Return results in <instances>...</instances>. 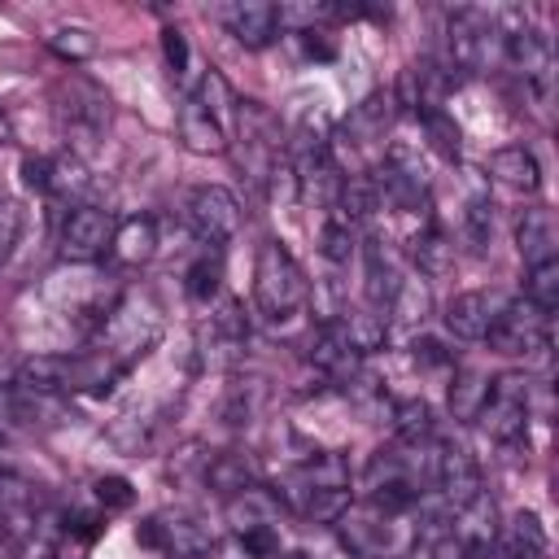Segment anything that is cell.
<instances>
[{
  "label": "cell",
  "instance_id": "6da1fadb",
  "mask_svg": "<svg viewBox=\"0 0 559 559\" xmlns=\"http://www.w3.org/2000/svg\"><path fill=\"white\" fill-rule=\"evenodd\" d=\"M310 280L301 271V262L288 253L284 240H262L258 258H253V301L271 323L293 319L306 306Z\"/></svg>",
  "mask_w": 559,
  "mask_h": 559
},
{
  "label": "cell",
  "instance_id": "7a4b0ae2",
  "mask_svg": "<svg viewBox=\"0 0 559 559\" xmlns=\"http://www.w3.org/2000/svg\"><path fill=\"white\" fill-rule=\"evenodd\" d=\"M498 48V22L489 9H476V4H459L450 9L445 17V70L454 79L463 74H480L489 66V52Z\"/></svg>",
  "mask_w": 559,
  "mask_h": 559
},
{
  "label": "cell",
  "instance_id": "3957f363",
  "mask_svg": "<svg viewBox=\"0 0 559 559\" xmlns=\"http://www.w3.org/2000/svg\"><path fill=\"white\" fill-rule=\"evenodd\" d=\"M528 397H533L528 376H524V371H502V376L489 380V397H485L476 424H480L493 441L515 445V441H524V432H528Z\"/></svg>",
  "mask_w": 559,
  "mask_h": 559
},
{
  "label": "cell",
  "instance_id": "277c9868",
  "mask_svg": "<svg viewBox=\"0 0 559 559\" xmlns=\"http://www.w3.org/2000/svg\"><path fill=\"white\" fill-rule=\"evenodd\" d=\"M183 218H188V227H192L205 245L223 249V245L236 240V231H240V201H236L223 183H197V188H188V197H183Z\"/></svg>",
  "mask_w": 559,
  "mask_h": 559
},
{
  "label": "cell",
  "instance_id": "5b68a950",
  "mask_svg": "<svg viewBox=\"0 0 559 559\" xmlns=\"http://www.w3.org/2000/svg\"><path fill=\"white\" fill-rule=\"evenodd\" d=\"M489 349L502 358H524L533 349H550V314H542L537 306H528L524 297H511L507 310L493 319V328L485 332Z\"/></svg>",
  "mask_w": 559,
  "mask_h": 559
},
{
  "label": "cell",
  "instance_id": "8992f818",
  "mask_svg": "<svg viewBox=\"0 0 559 559\" xmlns=\"http://www.w3.org/2000/svg\"><path fill=\"white\" fill-rule=\"evenodd\" d=\"M341 546L358 559H389L397 550V515L380 511L376 502H349L336 520Z\"/></svg>",
  "mask_w": 559,
  "mask_h": 559
},
{
  "label": "cell",
  "instance_id": "52a82bcc",
  "mask_svg": "<svg viewBox=\"0 0 559 559\" xmlns=\"http://www.w3.org/2000/svg\"><path fill=\"white\" fill-rule=\"evenodd\" d=\"M114 231H118L114 210H105V205H96V201H83V205H74V210L66 214V223H61V258L87 266V262H96V258L109 253Z\"/></svg>",
  "mask_w": 559,
  "mask_h": 559
},
{
  "label": "cell",
  "instance_id": "ba28073f",
  "mask_svg": "<svg viewBox=\"0 0 559 559\" xmlns=\"http://www.w3.org/2000/svg\"><path fill=\"white\" fill-rule=\"evenodd\" d=\"M432 485H437V493L445 498L450 511H459V507H467V502H476L485 493L480 463L459 441H437L432 445Z\"/></svg>",
  "mask_w": 559,
  "mask_h": 559
},
{
  "label": "cell",
  "instance_id": "9c48e42d",
  "mask_svg": "<svg viewBox=\"0 0 559 559\" xmlns=\"http://www.w3.org/2000/svg\"><path fill=\"white\" fill-rule=\"evenodd\" d=\"M61 122H66V135H74V144L100 140L109 127V96L96 83L70 74L61 83Z\"/></svg>",
  "mask_w": 559,
  "mask_h": 559
},
{
  "label": "cell",
  "instance_id": "30bf717a",
  "mask_svg": "<svg viewBox=\"0 0 559 559\" xmlns=\"http://www.w3.org/2000/svg\"><path fill=\"white\" fill-rule=\"evenodd\" d=\"M507 301H511V293H502V288H467V293L450 297V306L441 314L445 332L459 341H485V332L507 310Z\"/></svg>",
  "mask_w": 559,
  "mask_h": 559
},
{
  "label": "cell",
  "instance_id": "8fae6325",
  "mask_svg": "<svg viewBox=\"0 0 559 559\" xmlns=\"http://www.w3.org/2000/svg\"><path fill=\"white\" fill-rule=\"evenodd\" d=\"M214 17L227 26V35L245 48H266L280 35V13L266 0H231V4H214Z\"/></svg>",
  "mask_w": 559,
  "mask_h": 559
},
{
  "label": "cell",
  "instance_id": "7c38bea8",
  "mask_svg": "<svg viewBox=\"0 0 559 559\" xmlns=\"http://www.w3.org/2000/svg\"><path fill=\"white\" fill-rule=\"evenodd\" d=\"M306 362L319 367V371H323L328 380H336V384H354V380H358V367H362V358L345 345V336H341L336 323H319V328L310 332V341H306Z\"/></svg>",
  "mask_w": 559,
  "mask_h": 559
},
{
  "label": "cell",
  "instance_id": "4fadbf2b",
  "mask_svg": "<svg viewBox=\"0 0 559 559\" xmlns=\"http://www.w3.org/2000/svg\"><path fill=\"white\" fill-rule=\"evenodd\" d=\"M515 249H520L524 266L559 262V227H555V214L546 205H533L515 218Z\"/></svg>",
  "mask_w": 559,
  "mask_h": 559
},
{
  "label": "cell",
  "instance_id": "5bb4252c",
  "mask_svg": "<svg viewBox=\"0 0 559 559\" xmlns=\"http://www.w3.org/2000/svg\"><path fill=\"white\" fill-rule=\"evenodd\" d=\"M493 550H498V559H550L546 524H542L533 511H515V515L498 528Z\"/></svg>",
  "mask_w": 559,
  "mask_h": 559
},
{
  "label": "cell",
  "instance_id": "9a60e30c",
  "mask_svg": "<svg viewBox=\"0 0 559 559\" xmlns=\"http://www.w3.org/2000/svg\"><path fill=\"white\" fill-rule=\"evenodd\" d=\"M179 140H183V148H192V153H201V157H210V153H227V131L201 109V100L188 92L183 96V105H179Z\"/></svg>",
  "mask_w": 559,
  "mask_h": 559
},
{
  "label": "cell",
  "instance_id": "2e32d148",
  "mask_svg": "<svg viewBox=\"0 0 559 559\" xmlns=\"http://www.w3.org/2000/svg\"><path fill=\"white\" fill-rule=\"evenodd\" d=\"M485 179H498V183L511 188V192H537V188H542V166H537L533 148L507 144V148H498V153L489 157V175H485Z\"/></svg>",
  "mask_w": 559,
  "mask_h": 559
},
{
  "label": "cell",
  "instance_id": "e0dca14e",
  "mask_svg": "<svg viewBox=\"0 0 559 559\" xmlns=\"http://www.w3.org/2000/svg\"><path fill=\"white\" fill-rule=\"evenodd\" d=\"M109 253H114V262H122V266H144V262H153V253H157V223H153L148 214L122 218L118 231H114Z\"/></svg>",
  "mask_w": 559,
  "mask_h": 559
},
{
  "label": "cell",
  "instance_id": "ac0fdd59",
  "mask_svg": "<svg viewBox=\"0 0 559 559\" xmlns=\"http://www.w3.org/2000/svg\"><path fill=\"white\" fill-rule=\"evenodd\" d=\"M336 328H341L345 345H349L358 358L384 349V341H389V319H384L380 310H371V306H349V310L336 319Z\"/></svg>",
  "mask_w": 559,
  "mask_h": 559
},
{
  "label": "cell",
  "instance_id": "d6986e66",
  "mask_svg": "<svg viewBox=\"0 0 559 559\" xmlns=\"http://www.w3.org/2000/svg\"><path fill=\"white\" fill-rule=\"evenodd\" d=\"M201 485H210V489H218V493H227V498H231V493H240V489L258 485V463H253V454H240V450L210 454Z\"/></svg>",
  "mask_w": 559,
  "mask_h": 559
},
{
  "label": "cell",
  "instance_id": "ffe728a7",
  "mask_svg": "<svg viewBox=\"0 0 559 559\" xmlns=\"http://www.w3.org/2000/svg\"><path fill=\"white\" fill-rule=\"evenodd\" d=\"M432 310V293H428V280L424 275H402L389 306H384V319L389 323H402V328H424Z\"/></svg>",
  "mask_w": 559,
  "mask_h": 559
},
{
  "label": "cell",
  "instance_id": "44dd1931",
  "mask_svg": "<svg viewBox=\"0 0 559 559\" xmlns=\"http://www.w3.org/2000/svg\"><path fill=\"white\" fill-rule=\"evenodd\" d=\"M411 253H415L419 275H445V271H450V262H454V245H450V236L441 231V223H437L432 214H424V227L415 231Z\"/></svg>",
  "mask_w": 559,
  "mask_h": 559
},
{
  "label": "cell",
  "instance_id": "7402d4cb",
  "mask_svg": "<svg viewBox=\"0 0 559 559\" xmlns=\"http://www.w3.org/2000/svg\"><path fill=\"white\" fill-rule=\"evenodd\" d=\"M362 258H367V306L384 314V306H389V297H393V288H397V280H402V271H397L393 253H389L380 240H367Z\"/></svg>",
  "mask_w": 559,
  "mask_h": 559
},
{
  "label": "cell",
  "instance_id": "603a6c76",
  "mask_svg": "<svg viewBox=\"0 0 559 559\" xmlns=\"http://www.w3.org/2000/svg\"><path fill=\"white\" fill-rule=\"evenodd\" d=\"M389 424H393V437L402 445H428L432 441V411L424 397H393Z\"/></svg>",
  "mask_w": 559,
  "mask_h": 559
},
{
  "label": "cell",
  "instance_id": "cb8c5ba5",
  "mask_svg": "<svg viewBox=\"0 0 559 559\" xmlns=\"http://www.w3.org/2000/svg\"><path fill=\"white\" fill-rule=\"evenodd\" d=\"M275 511H280V498H275V489H262V485H249V489L227 498V520L236 524V533L258 528V524H275Z\"/></svg>",
  "mask_w": 559,
  "mask_h": 559
},
{
  "label": "cell",
  "instance_id": "d4e9b609",
  "mask_svg": "<svg viewBox=\"0 0 559 559\" xmlns=\"http://www.w3.org/2000/svg\"><path fill=\"white\" fill-rule=\"evenodd\" d=\"M485 397H489V376H480V371H472V367L454 371V380H450V415H454L459 424H476Z\"/></svg>",
  "mask_w": 559,
  "mask_h": 559
},
{
  "label": "cell",
  "instance_id": "484cf974",
  "mask_svg": "<svg viewBox=\"0 0 559 559\" xmlns=\"http://www.w3.org/2000/svg\"><path fill=\"white\" fill-rule=\"evenodd\" d=\"M162 528H166V550H175L183 559H197V555H205L214 546L210 524L197 520V515H170V520H162Z\"/></svg>",
  "mask_w": 559,
  "mask_h": 559
},
{
  "label": "cell",
  "instance_id": "4316f807",
  "mask_svg": "<svg viewBox=\"0 0 559 559\" xmlns=\"http://www.w3.org/2000/svg\"><path fill=\"white\" fill-rule=\"evenodd\" d=\"M319 253H323L332 266H345V262L358 253V227L328 210V218H323V227H319Z\"/></svg>",
  "mask_w": 559,
  "mask_h": 559
},
{
  "label": "cell",
  "instance_id": "83f0119b",
  "mask_svg": "<svg viewBox=\"0 0 559 559\" xmlns=\"http://www.w3.org/2000/svg\"><path fill=\"white\" fill-rule=\"evenodd\" d=\"M192 96L201 100V109H205L223 131L231 127V118H236V96H231V87H227V79H223L218 70H205Z\"/></svg>",
  "mask_w": 559,
  "mask_h": 559
},
{
  "label": "cell",
  "instance_id": "f1b7e54d",
  "mask_svg": "<svg viewBox=\"0 0 559 559\" xmlns=\"http://www.w3.org/2000/svg\"><path fill=\"white\" fill-rule=\"evenodd\" d=\"M218 284H223V253L210 245V249L183 271V288H188L192 301H210V297L218 293Z\"/></svg>",
  "mask_w": 559,
  "mask_h": 559
},
{
  "label": "cell",
  "instance_id": "f546056e",
  "mask_svg": "<svg viewBox=\"0 0 559 559\" xmlns=\"http://www.w3.org/2000/svg\"><path fill=\"white\" fill-rule=\"evenodd\" d=\"M524 301H528V306H537L542 314H555V306H559V262L528 266V280H524Z\"/></svg>",
  "mask_w": 559,
  "mask_h": 559
},
{
  "label": "cell",
  "instance_id": "4dcf8cb0",
  "mask_svg": "<svg viewBox=\"0 0 559 559\" xmlns=\"http://www.w3.org/2000/svg\"><path fill=\"white\" fill-rule=\"evenodd\" d=\"M419 122H424V135L432 140V148H437L441 157H450V162H454V157H459V148H463L459 122H454V118H450L445 109H432V114H424Z\"/></svg>",
  "mask_w": 559,
  "mask_h": 559
},
{
  "label": "cell",
  "instance_id": "1f68e13d",
  "mask_svg": "<svg viewBox=\"0 0 559 559\" xmlns=\"http://www.w3.org/2000/svg\"><path fill=\"white\" fill-rule=\"evenodd\" d=\"M262 192H266L275 205H293V201L301 197V192H297V170H293L288 153H275V162H271V170H266Z\"/></svg>",
  "mask_w": 559,
  "mask_h": 559
},
{
  "label": "cell",
  "instance_id": "d6a6232c",
  "mask_svg": "<svg viewBox=\"0 0 559 559\" xmlns=\"http://www.w3.org/2000/svg\"><path fill=\"white\" fill-rule=\"evenodd\" d=\"M35 502H39V493H35L31 480H22L13 472H0V515L4 520H13L17 511H31Z\"/></svg>",
  "mask_w": 559,
  "mask_h": 559
},
{
  "label": "cell",
  "instance_id": "836d02e7",
  "mask_svg": "<svg viewBox=\"0 0 559 559\" xmlns=\"http://www.w3.org/2000/svg\"><path fill=\"white\" fill-rule=\"evenodd\" d=\"M17 236H22V205H17L13 197L0 192V266L13 258Z\"/></svg>",
  "mask_w": 559,
  "mask_h": 559
},
{
  "label": "cell",
  "instance_id": "e575fe53",
  "mask_svg": "<svg viewBox=\"0 0 559 559\" xmlns=\"http://www.w3.org/2000/svg\"><path fill=\"white\" fill-rule=\"evenodd\" d=\"M240 542H245V550H249L253 559H275V555H280V524L245 528V533H240Z\"/></svg>",
  "mask_w": 559,
  "mask_h": 559
},
{
  "label": "cell",
  "instance_id": "d590c367",
  "mask_svg": "<svg viewBox=\"0 0 559 559\" xmlns=\"http://www.w3.org/2000/svg\"><path fill=\"white\" fill-rule=\"evenodd\" d=\"M48 44L61 52V57H70V61H83V57H92V35L87 31H74V26H66V31H57V35H48Z\"/></svg>",
  "mask_w": 559,
  "mask_h": 559
},
{
  "label": "cell",
  "instance_id": "8d00e7d4",
  "mask_svg": "<svg viewBox=\"0 0 559 559\" xmlns=\"http://www.w3.org/2000/svg\"><path fill=\"white\" fill-rule=\"evenodd\" d=\"M162 52H166L170 79H175V83H183V74H188V39H183L175 26H166V31H162Z\"/></svg>",
  "mask_w": 559,
  "mask_h": 559
},
{
  "label": "cell",
  "instance_id": "74e56055",
  "mask_svg": "<svg viewBox=\"0 0 559 559\" xmlns=\"http://www.w3.org/2000/svg\"><path fill=\"white\" fill-rule=\"evenodd\" d=\"M92 489H96V502L100 507H131V498H135L127 476H100Z\"/></svg>",
  "mask_w": 559,
  "mask_h": 559
},
{
  "label": "cell",
  "instance_id": "f35d334b",
  "mask_svg": "<svg viewBox=\"0 0 559 559\" xmlns=\"http://www.w3.org/2000/svg\"><path fill=\"white\" fill-rule=\"evenodd\" d=\"M22 183L35 192H48L52 183V157H22Z\"/></svg>",
  "mask_w": 559,
  "mask_h": 559
},
{
  "label": "cell",
  "instance_id": "ab89813d",
  "mask_svg": "<svg viewBox=\"0 0 559 559\" xmlns=\"http://www.w3.org/2000/svg\"><path fill=\"white\" fill-rule=\"evenodd\" d=\"M301 44H306V57H319V61H332L336 57V44L328 39V31H301Z\"/></svg>",
  "mask_w": 559,
  "mask_h": 559
},
{
  "label": "cell",
  "instance_id": "60d3db41",
  "mask_svg": "<svg viewBox=\"0 0 559 559\" xmlns=\"http://www.w3.org/2000/svg\"><path fill=\"white\" fill-rule=\"evenodd\" d=\"M411 349H415V362H428V367H450V354H445V345H441V341L419 336Z\"/></svg>",
  "mask_w": 559,
  "mask_h": 559
},
{
  "label": "cell",
  "instance_id": "b9f144b4",
  "mask_svg": "<svg viewBox=\"0 0 559 559\" xmlns=\"http://www.w3.org/2000/svg\"><path fill=\"white\" fill-rule=\"evenodd\" d=\"M135 542H140V546H148V550H166V528H162V515H148V520H140V528H135Z\"/></svg>",
  "mask_w": 559,
  "mask_h": 559
},
{
  "label": "cell",
  "instance_id": "7bdbcfd3",
  "mask_svg": "<svg viewBox=\"0 0 559 559\" xmlns=\"http://www.w3.org/2000/svg\"><path fill=\"white\" fill-rule=\"evenodd\" d=\"M9 140V122H4V114H0V144Z\"/></svg>",
  "mask_w": 559,
  "mask_h": 559
},
{
  "label": "cell",
  "instance_id": "ee69618b",
  "mask_svg": "<svg viewBox=\"0 0 559 559\" xmlns=\"http://www.w3.org/2000/svg\"><path fill=\"white\" fill-rule=\"evenodd\" d=\"M275 559H306V555H275Z\"/></svg>",
  "mask_w": 559,
  "mask_h": 559
},
{
  "label": "cell",
  "instance_id": "f6af8a7d",
  "mask_svg": "<svg viewBox=\"0 0 559 559\" xmlns=\"http://www.w3.org/2000/svg\"><path fill=\"white\" fill-rule=\"evenodd\" d=\"M4 524H9V520H4V515H0V537H4Z\"/></svg>",
  "mask_w": 559,
  "mask_h": 559
},
{
  "label": "cell",
  "instance_id": "bcb514c9",
  "mask_svg": "<svg viewBox=\"0 0 559 559\" xmlns=\"http://www.w3.org/2000/svg\"><path fill=\"white\" fill-rule=\"evenodd\" d=\"M389 559H411V555H389Z\"/></svg>",
  "mask_w": 559,
  "mask_h": 559
},
{
  "label": "cell",
  "instance_id": "7dc6e473",
  "mask_svg": "<svg viewBox=\"0 0 559 559\" xmlns=\"http://www.w3.org/2000/svg\"><path fill=\"white\" fill-rule=\"evenodd\" d=\"M0 559H4V550H0Z\"/></svg>",
  "mask_w": 559,
  "mask_h": 559
}]
</instances>
